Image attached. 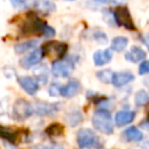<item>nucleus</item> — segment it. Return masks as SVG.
I'll use <instances>...</instances> for the list:
<instances>
[{
  "label": "nucleus",
  "instance_id": "1",
  "mask_svg": "<svg viewBox=\"0 0 149 149\" xmlns=\"http://www.w3.org/2000/svg\"><path fill=\"white\" fill-rule=\"evenodd\" d=\"M47 26V22L41 20L35 13H28L22 21L20 30L22 35H43Z\"/></svg>",
  "mask_w": 149,
  "mask_h": 149
},
{
  "label": "nucleus",
  "instance_id": "2",
  "mask_svg": "<svg viewBox=\"0 0 149 149\" xmlns=\"http://www.w3.org/2000/svg\"><path fill=\"white\" fill-rule=\"evenodd\" d=\"M92 125L100 133H104L107 135L113 133L112 116L107 109H104V108L97 109L92 116Z\"/></svg>",
  "mask_w": 149,
  "mask_h": 149
},
{
  "label": "nucleus",
  "instance_id": "3",
  "mask_svg": "<svg viewBox=\"0 0 149 149\" xmlns=\"http://www.w3.org/2000/svg\"><path fill=\"white\" fill-rule=\"evenodd\" d=\"M43 55L51 59H62L68 51V44L59 41H49L41 47Z\"/></svg>",
  "mask_w": 149,
  "mask_h": 149
},
{
  "label": "nucleus",
  "instance_id": "4",
  "mask_svg": "<svg viewBox=\"0 0 149 149\" xmlns=\"http://www.w3.org/2000/svg\"><path fill=\"white\" fill-rule=\"evenodd\" d=\"M33 113H34V107L26 99H17L13 105L12 116L14 120L24 121L28 118H30Z\"/></svg>",
  "mask_w": 149,
  "mask_h": 149
},
{
  "label": "nucleus",
  "instance_id": "5",
  "mask_svg": "<svg viewBox=\"0 0 149 149\" xmlns=\"http://www.w3.org/2000/svg\"><path fill=\"white\" fill-rule=\"evenodd\" d=\"M114 20L118 23V26H121L128 30H135V23L132 19V15L129 13V9L126 6H118L114 10Z\"/></svg>",
  "mask_w": 149,
  "mask_h": 149
},
{
  "label": "nucleus",
  "instance_id": "6",
  "mask_svg": "<svg viewBox=\"0 0 149 149\" xmlns=\"http://www.w3.org/2000/svg\"><path fill=\"white\" fill-rule=\"evenodd\" d=\"M77 143L80 149H87L98 144V137L91 129L81 128L77 133Z\"/></svg>",
  "mask_w": 149,
  "mask_h": 149
},
{
  "label": "nucleus",
  "instance_id": "7",
  "mask_svg": "<svg viewBox=\"0 0 149 149\" xmlns=\"http://www.w3.org/2000/svg\"><path fill=\"white\" fill-rule=\"evenodd\" d=\"M73 70V64L70 61L57 59L51 65V73L55 77H69Z\"/></svg>",
  "mask_w": 149,
  "mask_h": 149
},
{
  "label": "nucleus",
  "instance_id": "8",
  "mask_svg": "<svg viewBox=\"0 0 149 149\" xmlns=\"http://www.w3.org/2000/svg\"><path fill=\"white\" fill-rule=\"evenodd\" d=\"M43 56H44V55H43V51H42L41 48H40V49H35V50H33L29 55H27L26 57H23V58L20 61V65H21L22 68H24V69H29V68H31V66L38 64Z\"/></svg>",
  "mask_w": 149,
  "mask_h": 149
},
{
  "label": "nucleus",
  "instance_id": "9",
  "mask_svg": "<svg viewBox=\"0 0 149 149\" xmlns=\"http://www.w3.org/2000/svg\"><path fill=\"white\" fill-rule=\"evenodd\" d=\"M17 83L23 88L24 92H27L30 95H34L38 91V83L33 78L28 76H21L17 78Z\"/></svg>",
  "mask_w": 149,
  "mask_h": 149
},
{
  "label": "nucleus",
  "instance_id": "10",
  "mask_svg": "<svg viewBox=\"0 0 149 149\" xmlns=\"http://www.w3.org/2000/svg\"><path fill=\"white\" fill-rule=\"evenodd\" d=\"M59 106H61V104H50V102H44V101H37L35 112L41 116L51 115L59 111V108H61Z\"/></svg>",
  "mask_w": 149,
  "mask_h": 149
},
{
  "label": "nucleus",
  "instance_id": "11",
  "mask_svg": "<svg viewBox=\"0 0 149 149\" xmlns=\"http://www.w3.org/2000/svg\"><path fill=\"white\" fill-rule=\"evenodd\" d=\"M80 83L77 79H71L70 81H68L66 85L62 86L61 95L64 98H72L80 92Z\"/></svg>",
  "mask_w": 149,
  "mask_h": 149
},
{
  "label": "nucleus",
  "instance_id": "12",
  "mask_svg": "<svg viewBox=\"0 0 149 149\" xmlns=\"http://www.w3.org/2000/svg\"><path fill=\"white\" fill-rule=\"evenodd\" d=\"M21 132L19 129H13V128H8L5 126L0 125V137L5 139L7 141H9L12 144H15L17 142V140L20 141L21 137Z\"/></svg>",
  "mask_w": 149,
  "mask_h": 149
},
{
  "label": "nucleus",
  "instance_id": "13",
  "mask_svg": "<svg viewBox=\"0 0 149 149\" xmlns=\"http://www.w3.org/2000/svg\"><path fill=\"white\" fill-rule=\"evenodd\" d=\"M134 79V76L132 72L128 71H123V72H116L113 74V79H112V84L115 87H121L128 83H130Z\"/></svg>",
  "mask_w": 149,
  "mask_h": 149
},
{
  "label": "nucleus",
  "instance_id": "14",
  "mask_svg": "<svg viewBox=\"0 0 149 149\" xmlns=\"http://www.w3.org/2000/svg\"><path fill=\"white\" fill-rule=\"evenodd\" d=\"M135 118V113L133 111H119L116 112L115 116H114V121H115V125L121 127V126H125V125H128Z\"/></svg>",
  "mask_w": 149,
  "mask_h": 149
},
{
  "label": "nucleus",
  "instance_id": "15",
  "mask_svg": "<svg viewBox=\"0 0 149 149\" xmlns=\"http://www.w3.org/2000/svg\"><path fill=\"white\" fill-rule=\"evenodd\" d=\"M112 59V51L111 49H105V50H98L93 54V62L97 66H102L111 62Z\"/></svg>",
  "mask_w": 149,
  "mask_h": 149
},
{
  "label": "nucleus",
  "instance_id": "16",
  "mask_svg": "<svg viewBox=\"0 0 149 149\" xmlns=\"http://www.w3.org/2000/svg\"><path fill=\"white\" fill-rule=\"evenodd\" d=\"M125 58L128 61V62H132V63H137L140 61H143L146 58V52L143 49H141L140 47H133L130 48L126 55H125Z\"/></svg>",
  "mask_w": 149,
  "mask_h": 149
},
{
  "label": "nucleus",
  "instance_id": "17",
  "mask_svg": "<svg viewBox=\"0 0 149 149\" xmlns=\"http://www.w3.org/2000/svg\"><path fill=\"white\" fill-rule=\"evenodd\" d=\"M45 134L50 137H57V136H62L63 133H64V126L58 123V122H55V123H51L49 125L47 128H45Z\"/></svg>",
  "mask_w": 149,
  "mask_h": 149
},
{
  "label": "nucleus",
  "instance_id": "18",
  "mask_svg": "<svg viewBox=\"0 0 149 149\" xmlns=\"http://www.w3.org/2000/svg\"><path fill=\"white\" fill-rule=\"evenodd\" d=\"M123 135H125L126 140L132 141V142H139V141H141L143 139L142 133L136 127H129V128H127L125 130Z\"/></svg>",
  "mask_w": 149,
  "mask_h": 149
},
{
  "label": "nucleus",
  "instance_id": "19",
  "mask_svg": "<svg viewBox=\"0 0 149 149\" xmlns=\"http://www.w3.org/2000/svg\"><path fill=\"white\" fill-rule=\"evenodd\" d=\"M127 44H128V40L126 37H123V36L114 37L112 40V42H111V50L120 52V51H122V50L126 49Z\"/></svg>",
  "mask_w": 149,
  "mask_h": 149
},
{
  "label": "nucleus",
  "instance_id": "20",
  "mask_svg": "<svg viewBox=\"0 0 149 149\" xmlns=\"http://www.w3.org/2000/svg\"><path fill=\"white\" fill-rule=\"evenodd\" d=\"M37 45L36 41H27V42H22V43H17L14 47V50L16 54H23L26 51H29L31 49H34Z\"/></svg>",
  "mask_w": 149,
  "mask_h": 149
},
{
  "label": "nucleus",
  "instance_id": "21",
  "mask_svg": "<svg viewBox=\"0 0 149 149\" xmlns=\"http://www.w3.org/2000/svg\"><path fill=\"white\" fill-rule=\"evenodd\" d=\"M36 8L43 13H50L55 9V5L50 0H38L36 2Z\"/></svg>",
  "mask_w": 149,
  "mask_h": 149
},
{
  "label": "nucleus",
  "instance_id": "22",
  "mask_svg": "<svg viewBox=\"0 0 149 149\" xmlns=\"http://www.w3.org/2000/svg\"><path fill=\"white\" fill-rule=\"evenodd\" d=\"M135 104L137 106H142V105H146L148 101H149V94L144 91V90H140L135 93Z\"/></svg>",
  "mask_w": 149,
  "mask_h": 149
},
{
  "label": "nucleus",
  "instance_id": "23",
  "mask_svg": "<svg viewBox=\"0 0 149 149\" xmlns=\"http://www.w3.org/2000/svg\"><path fill=\"white\" fill-rule=\"evenodd\" d=\"M113 72L111 71V70H108V69H106V70H100V71H98L97 72V77H98V79L100 80V81H102V83H112V79H113Z\"/></svg>",
  "mask_w": 149,
  "mask_h": 149
},
{
  "label": "nucleus",
  "instance_id": "24",
  "mask_svg": "<svg viewBox=\"0 0 149 149\" xmlns=\"http://www.w3.org/2000/svg\"><path fill=\"white\" fill-rule=\"evenodd\" d=\"M81 119L83 118H81V114L79 112H72V113H70L68 115V121H69V123L72 127H74L76 125H78L81 121Z\"/></svg>",
  "mask_w": 149,
  "mask_h": 149
},
{
  "label": "nucleus",
  "instance_id": "25",
  "mask_svg": "<svg viewBox=\"0 0 149 149\" xmlns=\"http://www.w3.org/2000/svg\"><path fill=\"white\" fill-rule=\"evenodd\" d=\"M61 91H62V86L58 84V83H52L50 84L49 88H48V92L51 97H58L61 94Z\"/></svg>",
  "mask_w": 149,
  "mask_h": 149
},
{
  "label": "nucleus",
  "instance_id": "26",
  "mask_svg": "<svg viewBox=\"0 0 149 149\" xmlns=\"http://www.w3.org/2000/svg\"><path fill=\"white\" fill-rule=\"evenodd\" d=\"M139 73L140 74H148L149 73V61H144L143 63H141V65L139 68Z\"/></svg>",
  "mask_w": 149,
  "mask_h": 149
},
{
  "label": "nucleus",
  "instance_id": "27",
  "mask_svg": "<svg viewBox=\"0 0 149 149\" xmlns=\"http://www.w3.org/2000/svg\"><path fill=\"white\" fill-rule=\"evenodd\" d=\"M99 3H113V5H123L126 0H94Z\"/></svg>",
  "mask_w": 149,
  "mask_h": 149
},
{
  "label": "nucleus",
  "instance_id": "28",
  "mask_svg": "<svg viewBox=\"0 0 149 149\" xmlns=\"http://www.w3.org/2000/svg\"><path fill=\"white\" fill-rule=\"evenodd\" d=\"M12 5L15 8H23L26 7V0H10Z\"/></svg>",
  "mask_w": 149,
  "mask_h": 149
},
{
  "label": "nucleus",
  "instance_id": "29",
  "mask_svg": "<svg viewBox=\"0 0 149 149\" xmlns=\"http://www.w3.org/2000/svg\"><path fill=\"white\" fill-rule=\"evenodd\" d=\"M100 43H105L106 42V36H105V34L104 33H101V31H99L98 34H95V36H94Z\"/></svg>",
  "mask_w": 149,
  "mask_h": 149
},
{
  "label": "nucleus",
  "instance_id": "30",
  "mask_svg": "<svg viewBox=\"0 0 149 149\" xmlns=\"http://www.w3.org/2000/svg\"><path fill=\"white\" fill-rule=\"evenodd\" d=\"M38 149H63L61 146L54 144V146H44V147H40Z\"/></svg>",
  "mask_w": 149,
  "mask_h": 149
},
{
  "label": "nucleus",
  "instance_id": "31",
  "mask_svg": "<svg viewBox=\"0 0 149 149\" xmlns=\"http://www.w3.org/2000/svg\"><path fill=\"white\" fill-rule=\"evenodd\" d=\"M141 40H142V42L146 44V47L149 49V35H143V36H141Z\"/></svg>",
  "mask_w": 149,
  "mask_h": 149
},
{
  "label": "nucleus",
  "instance_id": "32",
  "mask_svg": "<svg viewBox=\"0 0 149 149\" xmlns=\"http://www.w3.org/2000/svg\"><path fill=\"white\" fill-rule=\"evenodd\" d=\"M141 126H142L143 128H146V129H149V121H146V122H142V123H141Z\"/></svg>",
  "mask_w": 149,
  "mask_h": 149
},
{
  "label": "nucleus",
  "instance_id": "33",
  "mask_svg": "<svg viewBox=\"0 0 149 149\" xmlns=\"http://www.w3.org/2000/svg\"><path fill=\"white\" fill-rule=\"evenodd\" d=\"M148 116H149V111H148Z\"/></svg>",
  "mask_w": 149,
  "mask_h": 149
},
{
  "label": "nucleus",
  "instance_id": "34",
  "mask_svg": "<svg viewBox=\"0 0 149 149\" xmlns=\"http://www.w3.org/2000/svg\"><path fill=\"white\" fill-rule=\"evenodd\" d=\"M69 1H73V0H69Z\"/></svg>",
  "mask_w": 149,
  "mask_h": 149
}]
</instances>
